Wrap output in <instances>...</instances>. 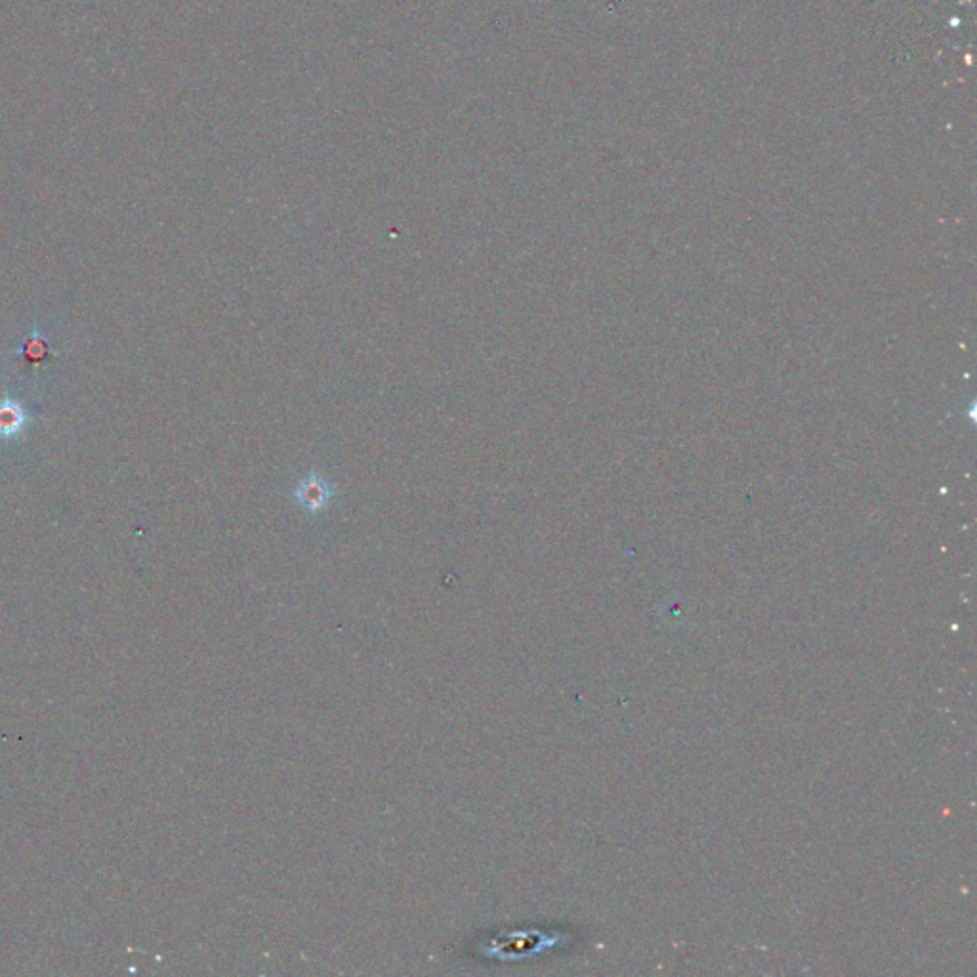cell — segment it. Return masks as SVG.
<instances>
[{"label":"cell","instance_id":"6da1fadb","mask_svg":"<svg viewBox=\"0 0 977 977\" xmlns=\"http://www.w3.org/2000/svg\"><path fill=\"white\" fill-rule=\"evenodd\" d=\"M29 416L20 403L12 399L0 401V437L2 439H14L21 436L27 430Z\"/></svg>","mask_w":977,"mask_h":977},{"label":"cell","instance_id":"7a4b0ae2","mask_svg":"<svg viewBox=\"0 0 977 977\" xmlns=\"http://www.w3.org/2000/svg\"><path fill=\"white\" fill-rule=\"evenodd\" d=\"M329 495L331 493H329L327 485L323 481H317L315 478L312 481H304L300 485V489H298V499H300V502L304 506H308L310 510H315V508L323 506L327 502Z\"/></svg>","mask_w":977,"mask_h":977}]
</instances>
